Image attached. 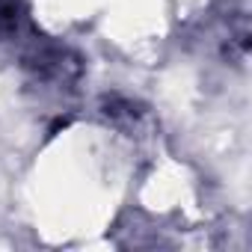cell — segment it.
Listing matches in <instances>:
<instances>
[{"label": "cell", "instance_id": "1", "mask_svg": "<svg viewBox=\"0 0 252 252\" xmlns=\"http://www.w3.org/2000/svg\"><path fill=\"white\" fill-rule=\"evenodd\" d=\"M24 65L27 71H33L36 80H45V83H68L80 74L77 57L51 42H33L30 51L24 54Z\"/></svg>", "mask_w": 252, "mask_h": 252}, {"label": "cell", "instance_id": "2", "mask_svg": "<svg viewBox=\"0 0 252 252\" xmlns=\"http://www.w3.org/2000/svg\"><path fill=\"white\" fill-rule=\"evenodd\" d=\"M24 6L18 0H0V42L15 39L24 30Z\"/></svg>", "mask_w": 252, "mask_h": 252}, {"label": "cell", "instance_id": "3", "mask_svg": "<svg viewBox=\"0 0 252 252\" xmlns=\"http://www.w3.org/2000/svg\"><path fill=\"white\" fill-rule=\"evenodd\" d=\"M104 113H107L113 122H137V119L143 116L140 104L125 101V98H110V101H104Z\"/></svg>", "mask_w": 252, "mask_h": 252}]
</instances>
